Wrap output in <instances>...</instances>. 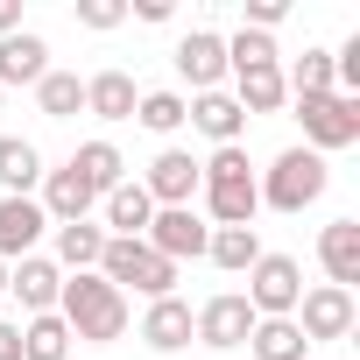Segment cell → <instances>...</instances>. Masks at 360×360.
Listing matches in <instances>:
<instances>
[{"instance_id":"cell-1","label":"cell","mask_w":360,"mask_h":360,"mask_svg":"<svg viewBox=\"0 0 360 360\" xmlns=\"http://www.w3.org/2000/svg\"><path fill=\"white\" fill-rule=\"evenodd\" d=\"M57 318L71 325V339L85 346H113L127 332V297L92 269V276H64V297H57Z\"/></svg>"},{"instance_id":"cell-2","label":"cell","mask_w":360,"mask_h":360,"mask_svg":"<svg viewBox=\"0 0 360 360\" xmlns=\"http://www.w3.org/2000/svg\"><path fill=\"white\" fill-rule=\"evenodd\" d=\"M198 176H205V212L219 219V226H255V212H262V191H255V169H248V155L240 148H212V162H198Z\"/></svg>"},{"instance_id":"cell-3","label":"cell","mask_w":360,"mask_h":360,"mask_svg":"<svg viewBox=\"0 0 360 360\" xmlns=\"http://www.w3.org/2000/svg\"><path fill=\"white\" fill-rule=\"evenodd\" d=\"M325 184H332V169H325V155H311V148H283V155L269 162V176H255L262 205H276V212H304V205H318Z\"/></svg>"},{"instance_id":"cell-4","label":"cell","mask_w":360,"mask_h":360,"mask_svg":"<svg viewBox=\"0 0 360 360\" xmlns=\"http://www.w3.org/2000/svg\"><path fill=\"white\" fill-rule=\"evenodd\" d=\"M99 276H106L120 297H127V290H141L148 304H155V297H176V262H162L148 240H106Z\"/></svg>"},{"instance_id":"cell-5","label":"cell","mask_w":360,"mask_h":360,"mask_svg":"<svg viewBox=\"0 0 360 360\" xmlns=\"http://www.w3.org/2000/svg\"><path fill=\"white\" fill-rule=\"evenodd\" d=\"M297 120H304L311 155H332V148H353V141H360V99H346V92L297 99Z\"/></svg>"},{"instance_id":"cell-6","label":"cell","mask_w":360,"mask_h":360,"mask_svg":"<svg viewBox=\"0 0 360 360\" xmlns=\"http://www.w3.org/2000/svg\"><path fill=\"white\" fill-rule=\"evenodd\" d=\"M248 304H255V318H297V297H304V269L290 262V255H262L255 269H248V290H240Z\"/></svg>"},{"instance_id":"cell-7","label":"cell","mask_w":360,"mask_h":360,"mask_svg":"<svg viewBox=\"0 0 360 360\" xmlns=\"http://www.w3.org/2000/svg\"><path fill=\"white\" fill-rule=\"evenodd\" d=\"M248 332H255V304H248L240 290H219V297H205V304L191 311V339H205L212 353L248 346Z\"/></svg>"},{"instance_id":"cell-8","label":"cell","mask_w":360,"mask_h":360,"mask_svg":"<svg viewBox=\"0 0 360 360\" xmlns=\"http://www.w3.org/2000/svg\"><path fill=\"white\" fill-rule=\"evenodd\" d=\"M297 332L318 346V339H346L353 332V290H332V283H318V290H304L297 297Z\"/></svg>"},{"instance_id":"cell-9","label":"cell","mask_w":360,"mask_h":360,"mask_svg":"<svg viewBox=\"0 0 360 360\" xmlns=\"http://www.w3.org/2000/svg\"><path fill=\"white\" fill-rule=\"evenodd\" d=\"M141 240H148L162 262H184V255L198 262V255H205V240H212V226H205L191 205H169V212H155V219H148V233H141Z\"/></svg>"},{"instance_id":"cell-10","label":"cell","mask_w":360,"mask_h":360,"mask_svg":"<svg viewBox=\"0 0 360 360\" xmlns=\"http://www.w3.org/2000/svg\"><path fill=\"white\" fill-rule=\"evenodd\" d=\"M205 184L198 176V155H184V148H162L155 162H148V176H141V191L155 198V212H169V205H191V191Z\"/></svg>"},{"instance_id":"cell-11","label":"cell","mask_w":360,"mask_h":360,"mask_svg":"<svg viewBox=\"0 0 360 360\" xmlns=\"http://www.w3.org/2000/svg\"><path fill=\"white\" fill-rule=\"evenodd\" d=\"M8 297H22L29 318H43V311H57V297H64V269H57L50 255H22V262L8 269Z\"/></svg>"},{"instance_id":"cell-12","label":"cell","mask_w":360,"mask_h":360,"mask_svg":"<svg viewBox=\"0 0 360 360\" xmlns=\"http://www.w3.org/2000/svg\"><path fill=\"white\" fill-rule=\"evenodd\" d=\"M50 233V212L36 205V198H0V262H22V255H36V240Z\"/></svg>"},{"instance_id":"cell-13","label":"cell","mask_w":360,"mask_h":360,"mask_svg":"<svg viewBox=\"0 0 360 360\" xmlns=\"http://www.w3.org/2000/svg\"><path fill=\"white\" fill-rule=\"evenodd\" d=\"M184 120H191L212 148H240V127H248V113H240L233 92H198V99L184 106Z\"/></svg>"},{"instance_id":"cell-14","label":"cell","mask_w":360,"mask_h":360,"mask_svg":"<svg viewBox=\"0 0 360 360\" xmlns=\"http://www.w3.org/2000/svg\"><path fill=\"white\" fill-rule=\"evenodd\" d=\"M176 71L191 78V92H219V78H226V36L191 29L184 43H176Z\"/></svg>"},{"instance_id":"cell-15","label":"cell","mask_w":360,"mask_h":360,"mask_svg":"<svg viewBox=\"0 0 360 360\" xmlns=\"http://www.w3.org/2000/svg\"><path fill=\"white\" fill-rule=\"evenodd\" d=\"M318 262H325L332 290H353L360 283V219H332L318 233Z\"/></svg>"},{"instance_id":"cell-16","label":"cell","mask_w":360,"mask_h":360,"mask_svg":"<svg viewBox=\"0 0 360 360\" xmlns=\"http://www.w3.org/2000/svg\"><path fill=\"white\" fill-rule=\"evenodd\" d=\"M43 71H50V43L36 29L0 36V92H8V85H43Z\"/></svg>"},{"instance_id":"cell-17","label":"cell","mask_w":360,"mask_h":360,"mask_svg":"<svg viewBox=\"0 0 360 360\" xmlns=\"http://www.w3.org/2000/svg\"><path fill=\"white\" fill-rule=\"evenodd\" d=\"M36 205L50 212V226H71V219H85V212H92L99 198H92L85 184H78V169L64 162V169H43V198H36Z\"/></svg>"},{"instance_id":"cell-18","label":"cell","mask_w":360,"mask_h":360,"mask_svg":"<svg viewBox=\"0 0 360 360\" xmlns=\"http://www.w3.org/2000/svg\"><path fill=\"white\" fill-rule=\"evenodd\" d=\"M99 205H106V226H113L106 240H141V233H148V219H155V198H148L141 184H113Z\"/></svg>"},{"instance_id":"cell-19","label":"cell","mask_w":360,"mask_h":360,"mask_svg":"<svg viewBox=\"0 0 360 360\" xmlns=\"http://www.w3.org/2000/svg\"><path fill=\"white\" fill-rule=\"evenodd\" d=\"M71 169H78V184H85L92 198H106L113 184H127V155H120L113 141H85V148H71Z\"/></svg>"},{"instance_id":"cell-20","label":"cell","mask_w":360,"mask_h":360,"mask_svg":"<svg viewBox=\"0 0 360 360\" xmlns=\"http://www.w3.org/2000/svg\"><path fill=\"white\" fill-rule=\"evenodd\" d=\"M141 339H148L155 353L191 346V304H184V297H155V304L141 311Z\"/></svg>"},{"instance_id":"cell-21","label":"cell","mask_w":360,"mask_h":360,"mask_svg":"<svg viewBox=\"0 0 360 360\" xmlns=\"http://www.w3.org/2000/svg\"><path fill=\"white\" fill-rule=\"evenodd\" d=\"M36 184H43V155H36V141L0 134V191H8V198H29Z\"/></svg>"},{"instance_id":"cell-22","label":"cell","mask_w":360,"mask_h":360,"mask_svg":"<svg viewBox=\"0 0 360 360\" xmlns=\"http://www.w3.org/2000/svg\"><path fill=\"white\" fill-rule=\"evenodd\" d=\"M99 255H106V226H92V219H71V226H57V269H71V276H92V269H99Z\"/></svg>"},{"instance_id":"cell-23","label":"cell","mask_w":360,"mask_h":360,"mask_svg":"<svg viewBox=\"0 0 360 360\" xmlns=\"http://www.w3.org/2000/svg\"><path fill=\"white\" fill-rule=\"evenodd\" d=\"M233 99H240V113L255 120V113H276L290 92H283V64H255V71H233Z\"/></svg>"},{"instance_id":"cell-24","label":"cell","mask_w":360,"mask_h":360,"mask_svg":"<svg viewBox=\"0 0 360 360\" xmlns=\"http://www.w3.org/2000/svg\"><path fill=\"white\" fill-rule=\"evenodd\" d=\"M134 78L127 71H99V78H85V113H99V120H134Z\"/></svg>"},{"instance_id":"cell-25","label":"cell","mask_w":360,"mask_h":360,"mask_svg":"<svg viewBox=\"0 0 360 360\" xmlns=\"http://www.w3.org/2000/svg\"><path fill=\"white\" fill-rule=\"evenodd\" d=\"M248 346H255V360H311V339L297 332V318H255Z\"/></svg>"},{"instance_id":"cell-26","label":"cell","mask_w":360,"mask_h":360,"mask_svg":"<svg viewBox=\"0 0 360 360\" xmlns=\"http://www.w3.org/2000/svg\"><path fill=\"white\" fill-rule=\"evenodd\" d=\"M205 255H212V262H219L226 276H248V269L262 262V233H255V226H212Z\"/></svg>"},{"instance_id":"cell-27","label":"cell","mask_w":360,"mask_h":360,"mask_svg":"<svg viewBox=\"0 0 360 360\" xmlns=\"http://www.w3.org/2000/svg\"><path fill=\"white\" fill-rule=\"evenodd\" d=\"M36 106H43L50 120H71V113H85V78H78V71H43V85H36Z\"/></svg>"},{"instance_id":"cell-28","label":"cell","mask_w":360,"mask_h":360,"mask_svg":"<svg viewBox=\"0 0 360 360\" xmlns=\"http://www.w3.org/2000/svg\"><path fill=\"white\" fill-rule=\"evenodd\" d=\"M64 353H71V325L57 311H43V318L22 325V360H64Z\"/></svg>"},{"instance_id":"cell-29","label":"cell","mask_w":360,"mask_h":360,"mask_svg":"<svg viewBox=\"0 0 360 360\" xmlns=\"http://www.w3.org/2000/svg\"><path fill=\"white\" fill-rule=\"evenodd\" d=\"M134 120L148 134H176V127H184V92H141L134 99Z\"/></svg>"},{"instance_id":"cell-30","label":"cell","mask_w":360,"mask_h":360,"mask_svg":"<svg viewBox=\"0 0 360 360\" xmlns=\"http://www.w3.org/2000/svg\"><path fill=\"white\" fill-rule=\"evenodd\" d=\"M255 64H276V36H262V29H240V36L226 43V71H255Z\"/></svg>"},{"instance_id":"cell-31","label":"cell","mask_w":360,"mask_h":360,"mask_svg":"<svg viewBox=\"0 0 360 360\" xmlns=\"http://www.w3.org/2000/svg\"><path fill=\"white\" fill-rule=\"evenodd\" d=\"M78 22L106 36V29H120V22H127V0H78Z\"/></svg>"},{"instance_id":"cell-32","label":"cell","mask_w":360,"mask_h":360,"mask_svg":"<svg viewBox=\"0 0 360 360\" xmlns=\"http://www.w3.org/2000/svg\"><path fill=\"white\" fill-rule=\"evenodd\" d=\"M283 15H290V0H248V22H255L262 36H269V29H276Z\"/></svg>"},{"instance_id":"cell-33","label":"cell","mask_w":360,"mask_h":360,"mask_svg":"<svg viewBox=\"0 0 360 360\" xmlns=\"http://www.w3.org/2000/svg\"><path fill=\"white\" fill-rule=\"evenodd\" d=\"M0 360H22V325L0 318Z\"/></svg>"},{"instance_id":"cell-34","label":"cell","mask_w":360,"mask_h":360,"mask_svg":"<svg viewBox=\"0 0 360 360\" xmlns=\"http://www.w3.org/2000/svg\"><path fill=\"white\" fill-rule=\"evenodd\" d=\"M0 36H22V0H0Z\"/></svg>"},{"instance_id":"cell-35","label":"cell","mask_w":360,"mask_h":360,"mask_svg":"<svg viewBox=\"0 0 360 360\" xmlns=\"http://www.w3.org/2000/svg\"><path fill=\"white\" fill-rule=\"evenodd\" d=\"M127 15H141V22H169V0H134Z\"/></svg>"},{"instance_id":"cell-36","label":"cell","mask_w":360,"mask_h":360,"mask_svg":"<svg viewBox=\"0 0 360 360\" xmlns=\"http://www.w3.org/2000/svg\"><path fill=\"white\" fill-rule=\"evenodd\" d=\"M0 297H8V262H0Z\"/></svg>"}]
</instances>
